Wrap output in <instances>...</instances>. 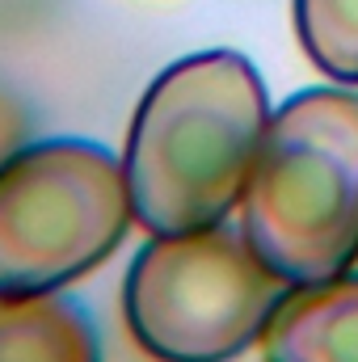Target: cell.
<instances>
[{
  "label": "cell",
  "mask_w": 358,
  "mask_h": 362,
  "mask_svg": "<svg viewBox=\"0 0 358 362\" xmlns=\"http://www.w3.org/2000/svg\"><path fill=\"white\" fill-rule=\"evenodd\" d=\"M295 38L321 76L358 89V0H295Z\"/></svg>",
  "instance_id": "52a82bcc"
},
{
  "label": "cell",
  "mask_w": 358,
  "mask_h": 362,
  "mask_svg": "<svg viewBox=\"0 0 358 362\" xmlns=\"http://www.w3.org/2000/svg\"><path fill=\"white\" fill-rule=\"evenodd\" d=\"M270 122L262 72L241 51L169 64L139 97L122 148L131 215L148 236L224 223Z\"/></svg>",
  "instance_id": "6da1fadb"
},
{
  "label": "cell",
  "mask_w": 358,
  "mask_h": 362,
  "mask_svg": "<svg viewBox=\"0 0 358 362\" xmlns=\"http://www.w3.org/2000/svg\"><path fill=\"white\" fill-rule=\"evenodd\" d=\"M241 232L287 286L358 266V93H291L270 110L241 194Z\"/></svg>",
  "instance_id": "7a4b0ae2"
},
{
  "label": "cell",
  "mask_w": 358,
  "mask_h": 362,
  "mask_svg": "<svg viewBox=\"0 0 358 362\" xmlns=\"http://www.w3.org/2000/svg\"><path fill=\"white\" fill-rule=\"evenodd\" d=\"M122 160L93 139H38L0 160V295L64 291L127 240Z\"/></svg>",
  "instance_id": "277c9868"
},
{
  "label": "cell",
  "mask_w": 358,
  "mask_h": 362,
  "mask_svg": "<svg viewBox=\"0 0 358 362\" xmlns=\"http://www.w3.org/2000/svg\"><path fill=\"white\" fill-rule=\"evenodd\" d=\"M262 362H358V266L287 286L258 337Z\"/></svg>",
  "instance_id": "5b68a950"
},
{
  "label": "cell",
  "mask_w": 358,
  "mask_h": 362,
  "mask_svg": "<svg viewBox=\"0 0 358 362\" xmlns=\"http://www.w3.org/2000/svg\"><path fill=\"white\" fill-rule=\"evenodd\" d=\"M287 282L241 228L211 223L148 236L122 278V316L156 362H232L258 346Z\"/></svg>",
  "instance_id": "3957f363"
},
{
  "label": "cell",
  "mask_w": 358,
  "mask_h": 362,
  "mask_svg": "<svg viewBox=\"0 0 358 362\" xmlns=\"http://www.w3.org/2000/svg\"><path fill=\"white\" fill-rule=\"evenodd\" d=\"M0 362H101L89 308L59 291L0 295Z\"/></svg>",
  "instance_id": "8992f818"
}]
</instances>
